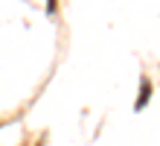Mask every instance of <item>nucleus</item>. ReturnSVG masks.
<instances>
[{
	"label": "nucleus",
	"mask_w": 160,
	"mask_h": 146,
	"mask_svg": "<svg viewBox=\"0 0 160 146\" xmlns=\"http://www.w3.org/2000/svg\"><path fill=\"white\" fill-rule=\"evenodd\" d=\"M140 91H143V94H140V100H137V108H143V105H146V100H148V91H152L148 79H143V88H140Z\"/></svg>",
	"instance_id": "obj_1"
}]
</instances>
